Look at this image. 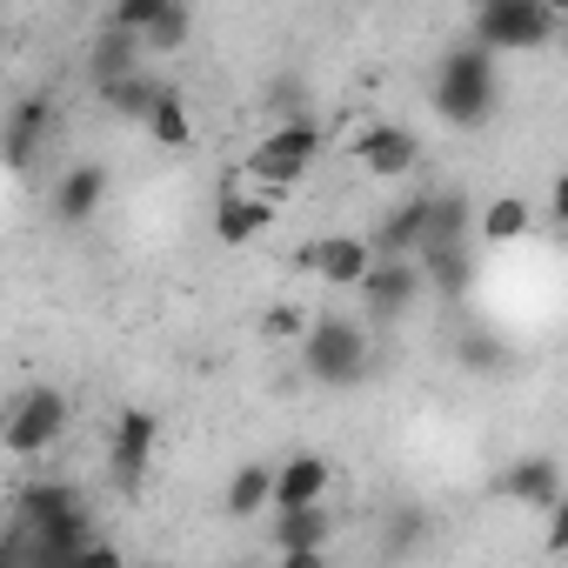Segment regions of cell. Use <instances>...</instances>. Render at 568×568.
Returning <instances> with one entry per match:
<instances>
[{"instance_id":"obj_19","label":"cell","mask_w":568,"mask_h":568,"mask_svg":"<svg viewBox=\"0 0 568 568\" xmlns=\"http://www.w3.org/2000/svg\"><path fill=\"white\" fill-rule=\"evenodd\" d=\"M227 515L234 521H254V515H267L274 508V462H241L234 475H227Z\"/></svg>"},{"instance_id":"obj_6","label":"cell","mask_w":568,"mask_h":568,"mask_svg":"<svg viewBox=\"0 0 568 568\" xmlns=\"http://www.w3.org/2000/svg\"><path fill=\"white\" fill-rule=\"evenodd\" d=\"M68 435V395L61 388H21L8 408V455H48Z\"/></svg>"},{"instance_id":"obj_15","label":"cell","mask_w":568,"mask_h":568,"mask_svg":"<svg viewBox=\"0 0 568 568\" xmlns=\"http://www.w3.org/2000/svg\"><path fill=\"white\" fill-rule=\"evenodd\" d=\"M328 481H335V462L302 448L288 462H274V508H302V501H328Z\"/></svg>"},{"instance_id":"obj_11","label":"cell","mask_w":568,"mask_h":568,"mask_svg":"<svg viewBox=\"0 0 568 568\" xmlns=\"http://www.w3.org/2000/svg\"><path fill=\"white\" fill-rule=\"evenodd\" d=\"M495 495L515 501V508H528V515H548V508L568 495V488H561V462H555V455H521V462L501 468Z\"/></svg>"},{"instance_id":"obj_32","label":"cell","mask_w":568,"mask_h":568,"mask_svg":"<svg viewBox=\"0 0 568 568\" xmlns=\"http://www.w3.org/2000/svg\"><path fill=\"white\" fill-rule=\"evenodd\" d=\"M548 8H555V14H568V0H548Z\"/></svg>"},{"instance_id":"obj_22","label":"cell","mask_w":568,"mask_h":568,"mask_svg":"<svg viewBox=\"0 0 568 568\" xmlns=\"http://www.w3.org/2000/svg\"><path fill=\"white\" fill-rule=\"evenodd\" d=\"M422 267H428V288L442 302H462L475 288V241L468 247H435V254H422Z\"/></svg>"},{"instance_id":"obj_2","label":"cell","mask_w":568,"mask_h":568,"mask_svg":"<svg viewBox=\"0 0 568 568\" xmlns=\"http://www.w3.org/2000/svg\"><path fill=\"white\" fill-rule=\"evenodd\" d=\"M428 94H435V114H442L448 128H462V134L488 128V121H495V101H501L495 48H481V41L448 48L442 68H435V88H428Z\"/></svg>"},{"instance_id":"obj_8","label":"cell","mask_w":568,"mask_h":568,"mask_svg":"<svg viewBox=\"0 0 568 568\" xmlns=\"http://www.w3.org/2000/svg\"><path fill=\"white\" fill-rule=\"evenodd\" d=\"M335 521H328V501H302V508H274L267 521V548L288 561V568H315L322 548H328Z\"/></svg>"},{"instance_id":"obj_10","label":"cell","mask_w":568,"mask_h":568,"mask_svg":"<svg viewBox=\"0 0 568 568\" xmlns=\"http://www.w3.org/2000/svg\"><path fill=\"white\" fill-rule=\"evenodd\" d=\"M302 267L322 274L328 288H362L368 267H375V241L368 234H322V241L302 247Z\"/></svg>"},{"instance_id":"obj_14","label":"cell","mask_w":568,"mask_h":568,"mask_svg":"<svg viewBox=\"0 0 568 568\" xmlns=\"http://www.w3.org/2000/svg\"><path fill=\"white\" fill-rule=\"evenodd\" d=\"M108 207V168L101 161H74L61 181H54V221L61 227H81Z\"/></svg>"},{"instance_id":"obj_24","label":"cell","mask_w":568,"mask_h":568,"mask_svg":"<svg viewBox=\"0 0 568 568\" xmlns=\"http://www.w3.org/2000/svg\"><path fill=\"white\" fill-rule=\"evenodd\" d=\"M101 101H108V114H121V121H148L154 114V101L168 94L154 74H128V81H108V88H94Z\"/></svg>"},{"instance_id":"obj_25","label":"cell","mask_w":568,"mask_h":568,"mask_svg":"<svg viewBox=\"0 0 568 568\" xmlns=\"http://www.w3.org/2000/svg\"><path fill=\"white\" fill-rule=\"evenodd\" d=\"M187 41H194V8H187V0H168L161 21L148 28V54H181Z\"/></svg>"},{"instance_id":"obj_27","label":"cell","mask_w":568,"mask_h":568,"mask_svg":"<svg viewBox=\"0 0 568 568\" xmlns=\"http://www.w3.org/2000/svg\"><path fill=\"white\" fill-rule=\"evenodd\" d=\"M462 368H508V348L495 335H468L462 342Z\"/></svg>"},{"instance_id":"obj_3","label":"cell","mask_w":568,"mask_h":568,"mask_svg":"<svg viewBox=\"0 0 568 568\" xmlns=\"http://www.w3.org/2000/svg\"><path fill=\"white\" fill-rule=\"evenodd\" d=\"M302 368H308L322 388H355V382H368V368H375L368 328L348 322V315H315L308 335H302Z\"/></svg>"},{"instance_id":"obj_7","label":"cell","mask_w":568,"mask_h":568,"mask_svg":"<svg viewBox=\"0 0 568 568\" xmlns=\"http://www.w3.org/2000/svg\"><path fill=\"white\" fill-rule=\"evenodd\" d=\"M154 448H161V422H154L148 408H121V415H114V435H108V475H114L121 495H134V488L148 481Z\"/></svg>"},{"instance_id":"obj_33","label":"cell","mask_w":568,"mask_h":568,"mask_svg":"<svg viewBox=\"0 0 568 568\" xmlns=\"http://www.w3.org/2000/svg\"><path fill=\"white\" fill-rule=\"evenodd\" d=\"M468 8H481V0H468Z\"/></svg>"},{"instance_id":"obj_4","label":"cell","mask_w":568,"mask_h":568,"mask_svg":"<svg viewBox=\"0 0 568 568\" xmlns=\"http://www.w3.org/2000/svg\"><path fill=\"white\" fill-rule=\"evenodd\" d=\"M468 14H475L468 41H481L495 54H535V48H555V34H561V14L548 0H481Z\"/></svg>"},{"instance_id":"obj_21","label":"cell","mask_w":568,"mask_h":568,"mask_svg":"<svg viewBox=\"0 0 568 568\" xmlns=\"http://www.w3.org/2000/svg\"><path fill=\"white\" fill-rule=\"evenodd\" d=\"M422 227H428V194H415V201L388 207V214H382V227H375L368 241H375V254H415V247H422Z\"/></svg>"},{"instance_id":"obj_9","label":"cell","mask_w":568,"mask_h":568,"mask_svg":"<svg viewBox=\"0 0 568 568\" xmlns=\"http://www.w3.org/2000/svg\"><path fill=\"white\" fill-rule=\"evenodd\" d=\"M355 161H362V174H375V181H402V174H415V161H422V134H415L408 121H375V128H362Z\"/></svg>"},{"instance_id":"obj_23","label":"cell","mask_w":568,"mask_h":568,"mask_svg":"<svg viewBox=\"0 0 568 568\" xmlns=\"http://www.w3.org/2000/svg\"><path fill=\"white\" fill-rule=\"evenodd\" d=\"M141 128H148V141H154V148H168V154H187V148H194V121H187V101H181L174 88L154 101V114H148Z\"/></svg>"},{"instance_id":"obj_29","label":"cell","mask_w":568,"mask_h":568,"mask_svg":"<svg viewBox=\"0 0 568 568\" xmlns=\"http://www.w3.org/2000/svg\"><path fill=\"white\" fill-rule=\"evenodd\" d=\"M267 335H308L302 308H274V315H267Z\"/></svg>"},{"instance_id":"obj_30","label":"cell","mask_w":568,"mask_h":568,"mask_svg":"<svg viewBox=\"0 0 568 568\" xmlns=\"http://www.w3.org/2000/svg\"><path fill=\"white\" fill-rule=\"evenodd\" d=\"M548 214H555V227H568V168H561L555 187H548Z\"/></svg>"},{"instance_id":"obj_28","label":"cell","mask_w":568,"mask_h":568,"mask_svg":"<svg viewBox=\"0 0 568 568\" xmlns=\"http://www.w3.org/2000/svg\"><path fill=\"white\" fill-rule=\"evenodd\" d=\"M548 555H568V495L548 508Z\"/></svg>"},{"instance_id":"obj_26","label":"cell","mask_w":568,"mask_h":568,"mask_svg":"<svg viewBox=\"0 0 568 568\" xmlns=\"http://www.w3.org/2000/svg\"><path fill=\"white\" fill-rule=\"evenodd\" d=\"M161 8H168V0H114V8H108V21H121V28L148 34V28L161 21Z\"/></svg>"},{"instance_id":"obj_13","label":"cell","mask_w":568,"mask_h":568,"mask_svg":"<svg viewBox=\"0 0 568 568\" xmlns=\"http://www.w3.org/2000/svg\"><path fill=\"white\" fill-rule=\"evenodd\" d=\"M54 128H61V114H54V101H48V94L14 101V114H8V168H14V174H28V168H34V154H41V141H54Z\"/></svg>"},{"instance_id":"obj_18","label":"cell","mask_w":568,"mask_h":568,"mask_svg":"<svg viewBox=\"0 0 568 568\" xmlns=\"http://www.w3.org/2000/svg\"><path fill=\"white\" fill-rule=\"evenodd\" d=\"M535 234V201L528 194H488L475 207V241L481 247H521Z\"/></svg>"},{"instance_id":"obj_16","label":"cell","mask_w":568,"mask_h":568,"mask_svg":"<svg viewBox=\"0 0 568 568\" xmlns=\"http://www.w3.org/2000/svg\"><path fill=\"white\" fill-rule=\"evenodd\" d=\"M141 54H148V34H134V28L108 21V28L94 34V48H88V81H94V88L128 81V74H141Z\"/></svg>"},{"instance_id":"obj_12","label":"cell","mask_w":568,"mask_h":568,"mask_svg":"<svg viewBox=\"0 0 568 568\" xmlns=\"http://www.w3.org/2000/svg\"><path fill=\"white\" fill-rule=\"evenodd\" d=\"M267 227H274V194H267V187H254V194H221V201H214V241H221V247H254Z\"/></svg>"},{"instance_id":"obj_20","label":"cell","mask_w":568,"mask_h":568,"mask_svg":"<svg viewBox=\"0 0 568 568\" xmlns=\"http://www.w3.org/2000/svg\"><path fill=\"white\" fill-rule=\"evenodd\" d=\"M308 154H288V148H274L267 134L254 141V154H247V181L254 187H267V194H281V187H295V181H308Z\"/></svg>"},{"instance_id":"obj_5","label":"cell","mask_w":568,"mask_h":568,"mask_svg":"<svg viewBox=\"0 0 568 568\" xmlns=\"http://www.w3.org/2000/svg\"><path fill=\"white\" fill-rule=\"evenodd\" d=\"M422 288H428V267H422V254H375V267H368V281H362V308L375 315V322H402L415 302H422Z\"/></svg>"},{"instance_id":"obj_17","label":"cell","mask_w":568,"mask_h":568,"mask_svg":"<svg viewBox=\"0 0 568 568\" xmlns=\"http://www.w3.org/2000/svg\"><path fill=\"white\" fill-rule=\"evenodd\" d=\"M475 241V201L462 187H435L428 194V227H422V247L415 254H435V247H468Z\"/></svg>"},{"instance_id":"obj_31","label":"cell","mask_w":568,"mask_h":568,"mask_svg":"<svg viewBox=\"0 0 568 568\" xmlns=\"http://www.w3.org/2000/svg\"><path fill=\"white\" fill-rule=\"evenodd\" d=\"M555 48H568V14H561V34H555Z\"/></svg>"},{"instance_id":"obj_1","label":"cell","mask_w":568,"mask_h":568,"mask_svg":"<svg viewBox=\"0 0 568 568\" xmlns=\"http://www.w3.org/2000/svg\"><path fill=\"white\" fill-rule=\"evenodd\" d=\"M21 541L34 548V561H81L94 528H88V495L74 481H28L21 501Z\"/></svg>"}]
</instances>
